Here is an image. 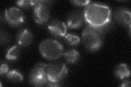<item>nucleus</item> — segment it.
Segmentation results:
<instances>
[{"label":"nucleus","instance_id":"nucleus-15","mask_svg":"<svg viewBox=\"0 0 131 87\" xmlns=\"http://www.w3.org/2000/svg\"><path fill=\"white\" fill-rule=\"evenodd\" d=\"M20 47L18 45H14L8 49L6 53V59L9 60H14L18 59L20 55Z\"/></svg>","mask_w":131,"mask_h":87},{"label":"nucleus","instance_id":"nucleus-17","mask_svg":"<svg viewBox=\"0 0 131 87\" xmlns=\"http://www.w3.org/2000/svg\"><path fill=\"white\" fill-rule=\"evenodd\" d=\"M39 1L37 0H21V1H16L17 5L23 8H29L32 6H35Z\"/></svg>","mask_w":131,"mask_h":87},{"label":"nucleus","instance_id":"nucleus-4","mask_svg":"<svg viewBox=\"0 0 131 87\" xmlns=\"http://www.w3.org/2000/svg\"><path fill=\"white\" fill-rule=\"evenodd\" d=\"M68 68L63 62L54 61L47 64L46 74L48 82L58 84L67 75Z\"/></svg>","mask_w":131,"mask_h":87},{"label":"nucleus","instance_id":"nucleus-9","mask_svg":"<svg viewBox=\"0 0 131 87\" xmlns=\"http://www.w3.org/2000/svg\"><path fill=\"white\" fill-rule=\"evenodd\" d=\"M115 20L120 25L128 27L130 30L131 24L130 11L127 8L120 7L117 8L114 13Z\"/></svg>","mask_w":131,"mask_h":87},{"label":"nucleus","instance_id":"nucleus-19","mask_svg":"<svg viewBox=\"0 0 131 87\" xmlns=\"http://www.w3.org/2000/svg\"><path fill=\"white\" fill-rule=\"evenodd\" d=\"M71 2L76 6H87L91 2L90 1H71Z\"/></svg>","mask_w":131,"mask_h":87},{"label":"nucleus","instance_id":"nucleus-1","mask_svg":"<svg viewBox=\"0 0 131 87\" xmlns=\"http://www.w3.org/2000/svg\"><path fill=\"white\" fill-rule=\"evenodd\" d=\"M85 22L89 26L100 29L110 23L112 10L107 5L99 2H92L83 11Z\"/></svg>","mask_w":131,"mask_h":87},{"label":"nucleus","instance_id":"nucleus-12","mask_svg":"<svg viewBox=\"0 0 131 87\" xmlns=\"http://www.w3.org/2000/svg\"><path fill=\"white\" fill-rule=\"evenodd\" d=\"M130 74L129 67L125 63L118 64L115 69V74L120 80L124 79L126 77H128L130 76Z\"/></svg>","mask_w":131,"mask_h":87},{"label":"nucleus","instance_id":"nucleus-5","mask_svg":"<svg viewBox=\"0 0 131 87\" xmlns=\"http://www.w3.org/2000/svg\"><path fill=\"white\" fill-rule=\"evenodd\" d=\"M47 64L39 62L32 68L28 75V81L34 86H42L46 85L48 80L46 74Z\"/></svg>","mask_w":131,"mask_h":87},{"label":"nucleus","instance_id":"nucleus-18","mask_svg":"<svg viewBox=\"0 0 131 87\" xmlns=\"http://www.w3.org/2000/svg\"><path fill=\"white\" fill-rule=\"evenodd\" d=\"M8 71H9V67L7 64L6 63H1V68H0V74L1 76L6 74Z\"/></svg>","mask_w":131,"mask_h":87},{"label":"nucleus","instance_id":"nucleus-13","mask_svg":"<svg viewBox=\"0 0 131 87\" xmlns=\"http://www.w3.org/2000/svg\"><path fill=\"white\" fill-rule=\"evenodd\" d=\"M64 59L69 64L76 63L79 60L80 53L75 49H71L64 52Z\"/></svg>","mask_w":131,"mask_h":87},{"label":"nucleus","instance_id":"nucleus-20","mask_svg":"<svg viewBox=\"0 0 131 87\" xmlns=\"http://www.w3.org/2000/svg\"><path fill=\"white\" fill-rule=\"evenodd\" d=\"M121 86H130V82L129 81L125 80L121 83Z\"/></svg>","mask_w":131,"mask_h":87},{"label":"nucleus","instance_id":"nucleus-8","mask_svg":"<svg viewBox=\"0 0 131 87\" xmlns=\"http://www.w3.org/2000/svg\"><path fill=\"white\" fill-rule=\"evenodd\" d=\"M48 28L51 35L55 38H62L67 34V26L62 21L54 19L49 23Z\"/></svg>","mask_w":131,"mask_h":87},{"label":"nucleus","instance_id":"nucleus-16","mask_svg":"<svg viewBox=\"0 0 131 87\" xmlns=\"http://www.w3.org/2000/svg\"><path fill=\"white\" fill-rule=\"evenodd\" d=\"M65 40L71 46H77L81 41V39L79 36L73 33H69L65 35Z\"/></svg>","mask_w":131,"mask_h":87},{"label":"nucleus","instance_id":"nucleus-3","mask_svg":"<svg viewBox=\"0 0 131 87\" xmlns=\"http://www.w3.org/2000/svg\"><path fill=\"white\" fill-rule=\"evenodd\" d=\"M39 50L43 58L49 60H55L63 55L64 48L59 41L47 39L40 43Z\"/></svg>","mask_w":131,"mask_h":87},{"label":"nucleus","instance_id":"nucleus-6","mask_svg":"<svg viewBox=\"0 0 131 87\" xmlns=\"http://www.w3.org/2000/svg\"><path fill=\"white\" fill-rule=\"evenodd\" d=\"M47 3L48 1H39L34 7V18L35 22L39 24L47 23L50 18V9Z\"/></svg>","mask_w":131,"mask_h":87},{"label":"nucleus","instance_id":"nucleus-14","mask_svg":"<svg viewBox=\"0 0 131 87\" xmlns=\"http://www.w3.org/2000/svg\"><path fill=\"white\" fill-rule=\"evenodd\" d=\"M8 80L13 83H19L23 81L24 77L22 73L17 70H12L8 71L6 74Z\"/></svg>","mask_w":131,"mask_h":87},{"label":"nucleus","instance_id":"nucleus-2","mask_svg":"<svg viewBox=\"0 0 131 87\" xmlns=\"http://www.w3.org/2000/svg\"><path fill=\"white\" fill-rule=\"evenodd\" d=\"M81 39L85 48L90 52L98 51L103 43V35L100 29L89 26L82 32Z\"/></svg>","mask_w":131,"mask_h":87},{"label":"nucleus","instance_id":"nucleus-10","mask_svg":"<svg viewBox=\"0 0 131 87\" xmlns=\"http://www.w3.org/2000/svg\"><path fill=\"white\" fill-rule=\"evenodd\" d=\"M85 22L83 11H72L68 14L66 18L67 26L70 29L79 28Z\"/></svg>","mask_w":131,"mask_h":87},{"label":"nucleus","instance_id":"nucleus-11","mask_svg":"<svg viewBox=\"0 0 131 87\" xmlns=\"http://www.w3.org/2000/svg\"><path fill=\"white\" fill-rule=\"evenodd\" d=\"M34 35L32 32L27 28H23L20 30L16 35V41L19 46H27L30 45L33 40Z\"/></svg>","mask_w":131,"mask_h":87},{"label":"nucleus","instance_id":"nucleus-7","mask_svg":"<svg viewBox=\"0 0 131 87\" xmlns=\"http://www.w3.org/2000/svg\"><path fill=\"white\" fill-rule=\"evenodd\" d=\"M5 19L10 25L16 27L24 22L25 16L22 10L19 8L12 7L5 10Z\"/></svg>","mask_w":131,"mask_h":87}]
</instances>
